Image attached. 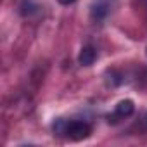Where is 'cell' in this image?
I'll list each match as a JSON object with an SVG mask.
<instances>
[{"mask_svg": "<svg viewBox=\"0 0 147 147\" xmlns=\"http://www.w3.org/2000/svg\"><path fill=\"white\" fill-rule=\"evenodd\" d=\"M92 133V128L88 123L85 121H67L66 126V137H69L71 140H83Z\"/></svg>", "mask_w": 147, "mask_h": 147, "instance_id": "cell-1", "label": "cell"}, {"mask_svg": "<svg viewBox=\"0 0 147 147\" xmlns=\"http://www.w3.org/2000/svg\"><path fill=\"white\" fill-rule=\"evenodd\" d=\"M111 12V0H94V4L90 7V14L94 19H104Z\"/></svg>", "mask_w": 147, "mask_h": 147, "instance_id": "cell-2", "label": "cell"}, {"mask_svg": "<svg viewBox=\"0 0 147 147\" xmlns=\"http://www.w3.org/2000/svg\"><path fill=\"white\" fill-rule=\"evenodd\" d=\"M133 111H135V104H133V100L125 99V100L118 102V106H116V109H114V118H121V119H125V118L131 116Z\"/></svg>", "mask_w": 147, "mask_h": 147, "instance_id": "cell-3", "label": "cell"}, {"mask_svg": "<svg viewBox=\"0 0 147 147\" xmlns=\"http://www.w3.org/2000/svg\"><path fill=\"white\" fill-rule=\"evenodd\" d=\"M95 59H97V52H95V49H94L92 45L82 47L80 55H78V62H80L82 66H92V64L95 62Z\"/></svg>", "mask_w": 147, "mask_h": 147, "instance_id": "cell-4", "label": "cell"}, {"mask_svg": "<svg viewBox=\"0 0 147 147\" xmlns=\"http://www.w3.org/2000/svg\"><path fill=\"white\" fill-rule=\"evenodd\" d=\"M137 128H138V131L140 133H147V113H144L140 118H138V121H137V125H135Z\"/></svg>", "mask_w": 147, "mask_h": 147, "instance_id": "cell-5", "label": "cell"}, {"mask_svg": "<svg viewBox=\"0 0 147 147\" xmlns=\"http://www.w3.org/2000/svg\"><path fill=\"white\" fill-rule=\"evenodd\" d=\"M140 83H142V87L147 90V67L142 71V75H140Z\"/></svg>", "mask_w": 147, "mask_h": 147, "instance_id": "cell-6", "label": "cell"}, {"mask_svg": "<svg viewBox=\"0 0 147 147\" xmlns=\"http://www.w3.org/2000/svg\"><path fill=\"white\" fill-rule=\"evenodd\" d=\"M59 2H61L62 5H69V4H73V2H75V0H59Z\"/></svg>", "mask_w": 147, "mask_h": 147, "instance_id": "cell-7", "label": "cell"}]
</instances>
